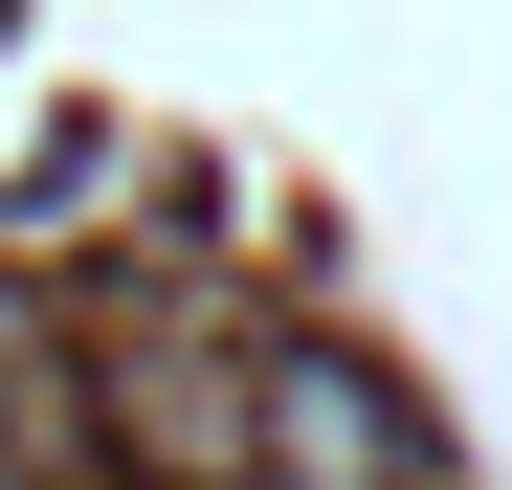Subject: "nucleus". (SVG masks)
<instances>
[{
  "label": "nucleus",
  "mask_w": 512,
  "mask_h": 490,
  "mask_svg": "<svg viewBox=\"0 0 512 490\" xmlns=\"http://www.w3.org/2000/svg\"><path fill=\"white\" fill-rule=\"evenodd\" d=\"M245 490H423L401 401L357 357H268V424H245Z\"/></svg>",
  "instance_id": "f03ea898"
},
{
  "label": "nucleus",
  "mask_w": 512,
  "mask_h": 490,
  "mask_svg": "<svg viewBox=\"0 0 512 490\" xmlns=\"http://www.w3.org/2000/svg\"><path fill=\"white\" fill-rule=\"evenodd\" d=\"M0 490H45V468H23V446H0Z\"/></svg>",
  "instance_id": "7ed1b4c3"
},
{
  "label": "nucleus",
  "mask_w": 512,
  "mask_h": 490,
  "mask_svg": "<svg viewBox=\"0 0 512 490\" xmlns=\"http://www.w3.org/2000/svg\"><path fill=\"white\" fill-rule=\"evenodd\" d=\"M245 424H268V357H223V335H134L112 357V446L156 490H245Z\"/></svg>",
  "instance_id": "f257e3e1"
}]
</instances>
